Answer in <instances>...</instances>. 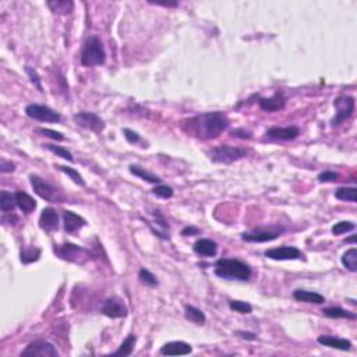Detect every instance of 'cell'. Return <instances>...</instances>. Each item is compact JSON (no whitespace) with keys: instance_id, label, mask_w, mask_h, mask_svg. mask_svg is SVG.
<instances>
[{"instance_id":"cell-38","label":"cell","mask_w":357,"mask_h":357,"mask_svg":"<svg viewBox=\"0 0 357 357\" xmlns=\"http://www.w3.org/2000/svg\"><path fill=\"white\" fill-rule=\"evenodd\" d=\"M25 73L28 74V77H29L31 83L37 87L38 91H41V92L44 91V90H42V84H41V77H39V74L37 73V70H35L34 67H31V66H25Z\"/></svg>"},{"instance_id":"cell-47","label":"cell","mask_w":357,"mask_h":357,"mask_svg":"<svg viewBox=\"0 0 357 357\" xmlns=\"http://www.w3.org/2000/svg\"><path fill=\"white\" fill-rule=\"evenodd\" d=\"M149 3L156 6H164V7H176L179 4L177 1H154V0H149Z\"/></svg>"},{"instance_id":"cell-18","label":"cell","mask_w":357,"mask_h":357,"mask_svg":"<svg viewBox=\"0 0 357 357\" xmlns=\"http://www.w3.org/2000/svg\"><path fill=\"white\" fill-rule=\"evenodd\" d=\"M63 222L64 229L67 233H74L78 229H81L83 226L87 225V222L80 215L74 214L71 211H64L63 212Z\"/></svg>"},{"instance_id":"cell-19","label":"cell","mask_w":357,"mask_h":357,"mask_svg":"<svg viewBox=\"0 0 357 357\" xmlns=\"http://www.w3.org/2000/svg\"><path fill=\"white\" fill-rule=\"evenodd\" d=\"M192 250L202 257H215L218 253V244L210 238H200L194 243Z\"/></svg>"},{"instance_id":"cell-20","label":"cell","mask_w":357,"mask_h":357,"mask_svg":"<svg viewBox=\"0 0 357 357\" xmlns=\"http://www.w3.org/2000/svg\"><path fill=\"white\" fill-rule=\"evenodd\" d=\"M317 340H318V343L322 345V346L338 349V350H350V348H352V342L350 340H348V339L335 338V336H331V335H322Z\"/></svg>"},{"instance_id":"cell-23","label":"cell","mask_w":357,"mask_h":357,"mask_svg":"<svg viewBox=\"0 0 357 357\" xmlns=\"http://www.w3.org/2000/svg\"><path fill=\"white\" fill-rule=\"evenodd\" d=\"M48 7L55 14H70L74 10V1L71 0H49Z\"/></svg>"},{"instance_id":"cell-8","label":"cell","mask_w":357,"mask_h":357,"mask_svg":"<svg viewBox=\"0 0 357 357\" xmlns=\"http://www.w3.org/2000/svg\"><path fill=\"white\" fill-rule=\"evenodd\" d=\"M55 251L60 258L71 261V262H77V264H83L90 258V254L85 248L78 247L73 243H66L60 247H55Z\"/></svg>"},{"instance_id":"cell-4","label":"cell","mask_w":357,"mask_h":357,"mask_svg":"<svg viewBox=\"0 0 357 357\" xmlns=\"http://www.w3.org/2000/svg\"><path fill=\"white\" fill-rule=\"evenodd\" d=\"M246 156H247V151L244 148L233 147V145H219V147L214 148L210 152L211 161H214L216 164H225V165L238 162Z\"/></svg>"},{"instance_id":"cell-44","label":"cell","mask_w":357,"mask_h":357,"mask_svg":"<svg viewBox=\"0 0 357 357\" xmlns=\"http://www.w3.org/2000/svg\"><path fill=\"white\" fill-rule=\"evenodd\" d=\"M232 136L238 138H251V133L244 130V128H236V130L232 131Z\"/></svg>"},{"instance_id":"cell-16","label":"cell","mask_w":357,"mask_h":357,"mask_svg":"<svg viewBox=\"0 0 357 357\" xmlns=\"http://www.w3.org/2000/svg\"><path fill=\"white\" fill-rule=\"evenodd\" d=\"M300 130L296 126H289V127H271L266 131V136L269 138H275V140H284V141H289V140H294L299 137Z\"/></svg>"},{"instance_id":"cell-40","label":"cell","mask_w":357,"mask_h":357,"mask_svg":"<svg viewBox=\"0 0 357 357\" xmlns=\"http://www.w3.org/2000/svg\"><path fill=\"white\" fill-rule=\"evenodd\" d=\"M37 131L41 133V134H44V136H46V137L56 140V141H63L64 140V136L62 133L55 131V130H50V128H37Z\"/></svg>"},{"instance_id":"cell-21","label":"cell","mask_w":357,"mask_h":357,"mask_svg":"<svg viewBox=\"0 0 357 357\" xmlns=\"http://www.w3.org/2000/svg\"><path fill=\"white\" fill-rule=\"evenodd\" d=\"M16 201H17V205H19L20 210L23 211L24 214H27V215L37 208V201L29 194L24 191L16 192Z\"/></svg>"},{"instance_id":"cell-3","label":"cell","mask_w":357,"mask_h":357,"mask_svg":"<svg viewBox=\"0 0 357 357\" xmlns=\"http://www.w3.org/2000/svg\"><path fill=\"white\" fill-rule=\"evenodd\" d=\"M106 62V52L102 41L98 37L92 35L84 44L81 52V64L84 67L101 66Z\"/></svg>"},{"instance_id":"cell-25","label":"cell","mask_w":357,"mask_h":357,"mask_svg":"<svg viewBox=\"0 0 357 357\" xmlns=\"http://www.w3.org/2000/svg\"><path fill=\"white\" fill-rule=\"evenodd\" d=\"M128 169H130V173H133L134 176H137V177H140V179H143V180H145V182H148V183H152V184L161 183V179H159L158 176L149 173V172H147L145 169H143V167H140V166L131 165L130 167H128Z\"/></svg>"},{"instance_id":"cell-34","label":"cell","mask_w":357,"mask_h":357,"mask_svg":"<svg viewBox=\"0 0 357 357\" xmlns=\"http://www.w3.org/2000/svg\"><path fill=\"white\" fill-rule=\"evenodd\" d=\"M356 229V225L353 222H348V220H343V222H339V223H335L332 226V233L335 236H339V235H343V233H348V232H352V230Z\"/></svg>"},{"instance_id":"cell-43","label":"cell","mask_w":357,"mask_h":357,"mask_svg":"<svg viewBox=\"0 0 357 357\" xmlns=\"http://www.w3.org/2000/svg\"><path fill=\"white\" fill-rule=\"evenodd\" d=\"M154 216H155V219H156V223L161 226V228H164L165 230L169 229V225H167V222H166V219L164 218V215H161V212L159 211H155L154 212Z\"/></svg>"},{"instance_id":"cell-15","label":"cell","mask_w":357,"mask_h":357,"mask_svg":"<svg viewBox=\"0 0 357 357\" xmlns=\"http://www.w3.org/2000/svg\"><path fill=\"white\" fill-rule=\"evenodd\" d=\"M59 226V215L53 208H45L39 216V228L45 232H53Z\"/></svg>"},{"instance_id":"cell-46","label":"cell","mask_w":357,"mask_h":357,"mask_svg":"<svg viewBox=\"0 0 357 357\" xmlns=\"http://www.w3.org/2000/svg\"><path fill=\"white\" fill-rule=\"evenodd\" d=\"M236 335L240 336V338L247 339V340H254V339L257 338V335L254 332H246V331H238Z\"/></svg>"},{"instance_id":"cell-37","label":"cell","mask_w":357,"mask_h":357,"mask_svg":"<svg viewBox=\"0 0 357 357\" xmlns=\"http://www.w3.org/2000/svg\"><path fill=\"white\" fill-rule=\"evenodd\" d=\"M152 194L156 195V197H159V198L167 200V198L173 197V189L169 187V186H165V184H158L155 189L152 190Z\"/></svg>"},{"instance_id":"cell-33","label":"cell","mask_w":357,"mask_h":357,"mask_svg":"<svg viewBox=\"0 0 357 357\" xmlns=\"http://www.w3.org/2000/svg\"><path fill=\"white\" fill-rule=\"evenodd\" d=\"M39 256H41V250L39 248H25V250L21 251V262L29 264V262L38 261Z\"/></svg>"},{"instance_id":"cell-12","label":"cell","mask_w":357,"mask_h":357,"mask_svg":"<svg viewBox=\"0 0 357 357\" xmlns=\"http://www.w3.org/2000/svg\"><path fill=\"white\" fill-rule=\"evenodd\" d=\"M265 257L271 258V260H276V261H289V260H299V258H302L303 254L299 248L284 246V247H275L266 250Z\"/></svg>"},{"instance_id":"cell-24","label":"cell","mask_w":357,"mask_h":357,"mask_svg":"<svg viewBox=\"0 0 357 357\" xmlns=\"http://www.w3.org/2000/svg\"><path fill=\"white\" fill-rule=\"evenodd\" d=\"M136 340H137L136 335L130 333L127 338L123 340V343L120 345V348L113 353V356H123V357L131 356V355H133V350H134Z\"/></svg>"},{"instance_id":"cell-39","label":"cell","mask_w":357,"mask_h":357,"mask_svg":"<svg viewBox=\"0 0 357 357\" xmlns=\"http://www.w3.org/2000/svg\"><path fill=\"white\" fill-rule=\"evenodd\" d=\"M339 179V174L336 172H322V173L318 174V182L320 183H335L336 180Z\"/></svg>"},{"instance_id":"cell-30","label":"cell","mask_w":357,"mask_h":357,"mask_svg":"<svg viewBox=\"0 0 357 357\" xmlns=\"http://www.w3.org/2000/svg\"><path fill=\"white\" fill-rule=\"evenodd\" d=\"M335 197L340 201L356 202L357 201V189L356 187H340L335 191Z\"/></svg>"},{"instance_id":"cell-36","label":"cell","mask_w":357,"mask_h":357,"mask_svg":"<svg viewBox=\"0 0 357 357\" xmlns=\"http://www.w3.org/2000/svg\"><path fill=\"white\" fill-rule=\"evenodd\" d=\"M229 307L230 310L240 312V314H250V312L253 311L251 304H248V303L246 302H240V300H232V302L229 303Z\"/></svg>"},{"instance_id":"cell-11","label":"cell","mask_w":357,"mask_h":357,"mask_svg":"<svg viewBox=\"0 0 357 357\" xmlns=\"http://www.w3.org/2000/svg\"><path fill=\"white\" fill-rule=\"evenodd\" d=\"M127 306L118 296L108 299L102 306V314L109 318H123L127 315Z\"/></svg>"},{"instance_id":"cell-6","label":"cell","mask_w":357,"mask_h":357,"mask_svg":"<svg viewBox=\"0 0 357 357\" xmlns=\"http://www.w3.org/2000/svg\"><path fill=\"white\" fill-rule=\"evenodd\" d=\"M355 98L353 96H349V95H340L338 96L335 102H333V106L336 109V115L335 118L332 119L331 124L332 126H339L340 123H343L345 120L349 119L353 112H355Z\"/></svg>"},{"instance_id":"cell-31","label":"cell","mask_w":357,"mask_h":357,"mask_svg":"<svg viewBox=\"0 0 357 357\" xmlns=\"http://www.w3.org/2000/svg\"><path fill=\"white\" fill-rule=\"evenodd\" d=\"M57 169H59L60 172H63V173L67 174V176H69V177H70V179H71L75 184H78V186H81V187L85 186V182H84L83 176L78 173L75 169H73V167H67V166L59 165L57 166Z\"/></svg>"},{"instance_id":"cell-41","label":"cell","mask_w":357,"mask_h":357,"mask_svg":"<svg viewBox=\"0 0 357 357\" xmlns=\"http://www.w3.org/2000/svg\"><path fill=\"white\" fill-rule=\"evenodd\" d=\"M123 133H124V137H126V140H127L130 144H137V143L141 141V137L138 136L136 131H133L130 128H124Z\"/></svg>"},{"instance_id":"cell-28","label":"cell","mask_w":357,"mask_h":357,"mask_svg":"<svg viewBox=\"0 0 357 357\" xmlns=\"http://www.w3.org/2000/svg\"><path fill=\"white\" fill-rule=\"evenodd\" d=\"M342 264L350 272L357 271V248H350L342 256Z\"/></svg>"},{"instance_id":"cell-26","label":"cell","mask_w":357,"mask_h":357,"mask_svg":"<svg viewBox=\"0 0 357 357\" xmlns=\"http://www.w3.org/2000/svg\"><path fill=\"white\" fill-rule=\"evenodd\" d=\"M184 315H186V318L189 321H191L194 324H197V325H202L204 322H205V314L200 310V309H197V307H192V306H186L184 307Z\"/></svg>"},{"instance_id":"cell-22","label":"cell","mask_w":357,"mask_h":357,"mask_svg":"<svg viewBox=\"0 0 357 357\" xmlns=\"http://www.w3.org/2000/svg\"><path fill=\"white\" fill-rule=\"evenodd\" d=\"M293 297L297 302L302 303H312V304H322L325 302L324 296L320 293H315V292H309V290H294Z\"/></svg>"},{"instance_id":"cell-32","label":"cell","mask_w":357,"mask_h":357,"mask_svg":"<svg viewBox=\"0 0 357 357\" xmlns=\"http://www.w3.org/2000/svg\"><path fill=\"white\" fill-rule=\"evenodd\" d=\"M44 147L46 149H49L50 152H53L56 154L57 156H60V158H63L66 161H69V162H74V158L71 155V152L70 151H67L66 148L60 147V145H53V144H45Z\"/></svg>"},{"instance_id":"cell-9","label":"cell","mask_w":357,"mask_h":357,"mask_svg":"<svg viewBox=\"0 0 357 357\" xmlns=\"http://www.w3.org/2000/svg\"><path fill=\"white\" fill-rule=\"evenodd\" d=\"M25 113H27L28 118L38 120V121H46V123L60 121V115L53 109H50L49 106H45V105H37V103L28 105L25 108Z\"/></svg>"},{"instance_id":"cell-2","label":"cell","mask_w":357,"mask_h":357,"mask_svg":"<svg viewBox=\"0 0 357 357\" xmlns=\"http://www.w3.org/2000/svg\"><path fill=\"white\" fill-rule=\"evenodd\" d=\"M215 275L228 281H247L251 268L236 258H220L215 262Z\"/></svg>"},{"instance_id":"cell-27","label":"cell","mask_w":357,"mask_h":357,"mask_svg":"<svg viewBox=\"0 0 357 357\" xmlns=\"http://www.w3.org/2000/svg\"><path fill=\"white\" fill-rule=\"evenodd\" d=\"M324 315L330 318H349V320H356L357 315L355 312H350L348 310L339 309V307H331V309H324L322 310Z\"/></svg>"},{"instance_id":"cell-1","label":"cell","mask_w":357,"mask_h":357,"mask_svg":"<svg viewBox=\"0 0 357 357\" xmlns=\"http://www.w3.org/2000/svg\"><path fill=\"white\" fill-rule=\"evenodd\" d=\"M229 127V119L222 112H208L184 121L189 134L201 140H212Z\"/></svg>"},{"instance_id":"cell-29","label":"cell","mask_w":357,"mask_h":357,"mask_svg":"<svg viewBox=\"0 0 357 357\" xmlns=\"http://www.w3.org/2000/svg\"><path fill=\"white\" fill-rule=\"evenodd\" d=\"M16 205H17L16 194H11V192L7 191L0 192V210L3 211V212L13 211L16 208Z\"/></svg>"},{"instance_id":"cell-48","label":"cell","mask_w":357,"mask_h":357,"mask_svg":"<svg viewBox=\"0 0 357 357\" xmlns=\"http://www.w3.org/2000/svg\"><path fill=\"white\" fill-rule=\"evenodd\" d=\"M355 240H356V238H355V236H352V238H348L346 241H350V243H355Z\"/></svg>"},{"instance_id":"cell-5","label":"cell","mask_w":357,"mask_h":357,"mask_svg":"<svg viewBox=\"0 0 357 357\" xmlns=\"http://www.w3.org/2000/svg\"><path fill=\"white\" fill-rule=\"evenodd\" d=\"M31 179V184L34 187V191L37 192L41 198H44L46 201L49 202H63L64 195L62 192L59 191L56 187H53L52 184H49L45 180H42L41 177L38 176H29Z\"/></svg>"},{"instance_id":"cell-42","label":"cell","mask_w":357,"mask_h":357,"mask_svg":"<svg viewBox=\"0 0 357 357\" xmlns=\"http://www.w3.org/2000/svg\"><path fill=\"white\" fill-rule=\"evenodd\" d=\"M16 169V165L13 162H7V161H1L0 162V172L1 173H7V172H13Z\"/></svg>"},{"instance_id":"cell-14","label":"cell","mask_w":357,"mask_h":357,"mask_svg":"<svg viewBox=\"0 0 357 357\" xmlns=\"http://www.w3.org/2000/svg\"><path fill=\"white\" fill-rule=\"evenodd\" d=\"M191 352V346L182 340L169 342L161 349V355H164V356H186V355H190Z\"/></svg>"},{"instance_id":"cell-35","label":"cell","mask_w":357,"mask_h":357,"mask_svg":"<svg viewBox=\"0 0 357 357\" xmlns=\"http://www.w3.org/2000/svg\"><path fill=\"white\" fill-rule=\"evenodd\" d=\"M138 278L143 284H145L147 286H151V287H155L158 286V279L156 276L152 272H149L148 269L145 268H141L140 272H138Z\"/></svg>"},{"instance_id":"cell-13","label":"cell","mask_w":357,"mask_h":357,"mask_svg":"<svg viewBox=\"0 0 357 357\" xmlns=\"http://www.w3.org/2000/svg\"><path fill=\"white\" fill-rule=\"evenodd\" d=\"M279 230H268V229H257L254 232H248V233H243L241 238L244 241H251V243H265V241H272L275 238L281 236Z\"/></svg>"},{"instance_id":"cell-45","label":"cell","mask_w":357,"mask_h":357,"mask_svg":"<svg viewBox=\"0 0 357 357\" xmlns=\"http://www.w3.org/2000/svg\"><path fill=\"white\" fill-rule=\"evenodd\" d=\"M195 235H200V229L195 226H186L182 230V236H195Z\"/></svg>"},{"instance_id":"cell-10","label":"cell","mask_w":357,"mask_h":357,"mask_svg":"<svg viewBox=\"0 0 357 357\" xmlns=\"http://www.w3.org/2000/svg\"><path fill=\"white\" fill-rule=\"evenodd\" d=\"M73 120L80 126V127L85 128V130H90L94 133H101L102 130L105 128V123L103 120L91 112H80V113H75L73 116Z\"/></svg>"},{"instance_id":"cell-17","label":"cell","mask_w":357,"mask_h":357,"mask_svg":"<svg viewBox=\"0 0 357 357\" xmlns=\"http://www.w3.org/2000/svg\"><path fill=\"white\" fill-rule=\"evenodd\" d=\"M285 105H286V98L282 92H275L271 98L260 99V108L265 112H276L284 109Z\"/></svg>"},{"instance_id":"cell-7","label":"cell","mask_w":357,"mask_h":357,"mask_svg":"<svg viewBox=\"0 0 357 357\" xmlns=\"http://www.w3.org/2000/svg\"><path fill=\"white\" fill-rule=\"evenodd\" d=\"M21 356H31V357H57L59 352L56 348L48 340L44 339H37L34 342H31L27 348L24 349V352L21 353Z\"/></svg>"}]
</instances>
